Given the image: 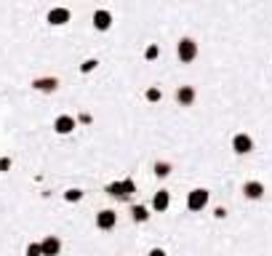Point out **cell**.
<instances>
[{"mask_svg": "<svg viewBox=\"0 0 272 256\" xmlns=\"http://www.w3.org/2000/svg\"><path fill=\"white\" fill-rule=\"evenodd\" d=\"M104 192H107L110 197H115V200H128V197L136 192V184H134V179H123V182L107 184Z\"/></svg>", "mask_w": 272, "mask_h": 256, "instance_id": "1", "label": "cell"}, {"mask_svg": "<svg viewBox=\"0 0 272 256\" xmlns=\"http://www.w3.org/2000/svg\"><path fill=\"white\" fill-rule=\"evenodd\" d=\"M208 200H211V192L205 187H195L190 195H187V208H190L192 214H198V211H203L205 206H208Z\"/></svg>", "mask_w": 272, "mask_h": 256, "instance_id": "2", "label": "cell"}, {"mask_svg": "<svg viewBox=\"0 0 272 256\" xmlns=\"http://www.w3.org/2000/svg\"><path fill=\"white\" fill-rule=\"evenodd\" d=\"M176 56L182 59V64H190L198 59V43L192 40V37H182L179 45H176Z\"/></svg>", "mask_w": 272, "mask_h": 256, "instance_id": "3", "label": "cell"}, {"mask_svg": "<svg viewBox=\"0 0 272 256\" xmlns=\"http://www.w3.org/2000/svg\"><path fill=\"white\" fill-rule=\"evenodd\" d=\"M75 128H78V120H75L72 115H59L53 120V131H56V134H62V136L72 134Z\"/></svg>", "mask_w": 272, "mask_h": 256, "instance_id": "4", "label": "cell"}, {"mask_svg": "<svg viewBox=\"0 0 272 256\" xmlns=\"http://www.w3.org/2000/svg\"><path fill=\"white\" fill-rule=\"evenodd\" d=\"M232 149H235V155H248L254 149V139L248 134H235L232 136Z\"/></svg>", "mask_w": 272, "mask_h": 256, "instance_id": "5", "label": "cell"}, {"mask_svg": "<svg viewBox=\"0 0 272 256\" xmlns=\"http://www.w3.org/2000/svg\"><path fill=\"white\" fill-rule=\"evenodd\" d=\"M118 224V214L115 211H112V208H101V211L96 214V227H99V230H112V227H115Z\"/></svg>", "mask_w": 272, "mask_h": 256, "instance_id": "6", "label": "cell"}, {"mask_svg": "<svg viewBox=\"0 0 272 256\" xmlns=\"http://www.w3.org/2000/svg\"><path fill=\"white\" fill-rule=\"evenodd\" d=\"M195 99H198V91H195L192 85H179V88H176V101H179L182 107H192Z\"/></svg>", "mask_w": 272, "mask_h": 256, "instance_id": "7", "label": "cell"}, {"mask_svg": "<svg viewBox=\"0 0 272 256\" xmlns=\"http://www.w3.org/2000/svg\"><path fill=\"white\" fill-rule=\"evenodd\" d=\"M264 184L261 182H256V179H251V182H246L243 184V195L248 197V200H261V197H264Z\"/></svg>", "mask_w": 272, "mask_h": 256, "instance_id": "8", "label": "cell"}, {"mask_svg": "<svg viewBox=\"0 0 272 256\" xmlns=\"http://www.w3.org/2000/svg\"><path fill=\"white\" fill-rule=\"evenodd\" d=\"M40 245H43V256H59V251H62V240L56 235H45Z\"/></svg>", "mask_w": 272, "mask_h": 256, "instance_id": "9", "label": "cell"}, {"mask_svg": "<svg viewBox=\"0 0 272 256\" xmlns=\"http://www.w3.org/2000/svg\"><path fill=\"white\" fill-rule=\"evenodd\" d=\"M168 206H171V192L168 189H157L152 195V208L157 214H163V211H168Z\"/></svg>", "mask_w": 272, "mask_h": 256, "instance_id": "10", "label": "cell"}, {"mask_svg": "<svg viewBox=\"0 0 272 256\" xmlns=\"http://www.w3.org/2000/svg\"><path fill=\"white\" fill-rule=\"evenodd\" d=\"M32 88L40 91V93H53L56 88H59V78H35Z\"/></svg>", "mask_w": 272, "mask_h": 256, "instance_id": "11", "label": "cell"}, {"mask_svg": "<svg viewBox=\"0 0 272 256\" xmlns=\"http://www.w3.org/2000/svg\"><path fill=\"white\" fill-rule=\"evenodd\" d=\"M70 16H72V14H70V8H51L45 19H48V24L62 27V24H67V22H70Z\"/></svg>", "mask_w": 272, "mask_h": 256, "instance_id": "12", "label": "cell"}, {"mask_svg": "<svg viewBox=\"0 0 272 256\" xmlns=\"http://www.w3.org/2000/svg\"><path fill=\"white\" fill-rule=\"evenodd\" d=\"M93 27H96L99 32H107L112 27V14L104 11V8H99V11H93Z\"/></svg>", "mask_w": 272, "mask_h": 256, "instance_id": "13", "label": "cell"}, {"mask_svg": "<svg viewBox=\"0 0 272 256\" xmlns=\"http://www.w3.org/2000/svg\"><path fill=\"white\" fill-rule=\"evenodd\" d=\"M131 219L136 224H144L149 219V208L147 206H131Z\"/></svg>", "mask_w": 272, "mask_h": 256, "instance_id": "14", "label": "cell"}, {"mask_svg": "<svg viewBox=\"0 0 272 256\" xmlns=\"http://www.w3.org/2000/svg\"><path fill=\"white\" fill-rule=\"evenodd\" d=\"M152 171H155L157 179H166V176H171V163H166V160H157V163L152 166Z\"/></svg>", "mask_w": 272, "mask_h": 256, "instance_id": "15", "label": "cell"}, {"mask_svg": "<svg viewBox=\"0 0 272 256\" xmlns=\"http://www.w3.org/2000/svg\"><path fill=\"white\" fill-rule=\"evenodd\" d=\"M144 99L155 104V101H160V99H163V91L157 88V85H149V88H147V93H144Z\"/></svg>", "mask_w": 272, "mask_h": 256, "instance_id": "16", "label": "cell"}, {"mask_svg": "<svg viewBox=\"0 0 272 256\" xmlns=\"http://www.w3.org/2000/svg\"><path fill=\"white\" fill-rule=\"evenodd\" d=\"M64 200L67 203H78V200H83V189H67V192H64Z\"/></svg>", "mask_w": 272, "mask_h": 256, "instance_id": "17", "label": "cell"}, {"mask_svg": "<svg viewBox=\"0 0 272 256\" xmlns=\"http://www.w3.org/2000/svg\"><path fill=\"white\" fill-rule=\"evenodd\" d=\"M157 56H160V48H157L155 43H149L147 48H144V59H147V62H155Z\"/></svg>", "mask_w": 272, "mask_h": 256, "instance_id": "18", "label": "cell"}, {"mask_svg": "<svg viewBox=\"0 0 272 256\" xmlns=\"http://www.w3.org/2000/svg\"><path fill=\"white\" fill-rule=\"evenodd\" d=\"M24 256H43V245L40 243H30V245H27V251H24Z\"/></svg>", "mask_w": 272, "mask_h": 256, "instance_id": "19", "label": "cell"}, {"mask_svg": "<svg viewBox=\"0 0 272 256\" xmlns=\"http://www.w3.org/2000/svg\"><path fill=\"white\" fill-rule=\"evenodd\" d=\"M96 64H99L96 59H86V62L80 64V72H83V75H88V72H93V70H96Z\"/></svg>", "mask_w": 272, "mask_h": 256, "instance_id": "20", "label": "cell"}, {"mask_svg": "<svg viewBox=\"0 0 272 256\" xmlns=\"http://www.w3.org/2000/svg\"><path fill=\"white\" fill-rule=\"evenodd\" d=\"M213 216H216V219H224V216H227V208H224V206H216V208H213Z\"/></svg>", "mask_w": 272, "mask_h": 256, "instance_id": "21", "label": "cell"}, {"mask_svg": "<svg viewBox=\"0 0 272 256\" xmlns=\"http://www.w3.org/2000/svg\"><path fill=\"white\" fill-rule=\"evenodd\" d=\"M11 168V158H0V171H8Z\"/></svg>", "mask_w": 272, "mask_h": 256, "instance_id": "22", "label": "cell"}, {"mask_svg": "<svg viewBox=\"0 0 272 256\" xmlns=\"http://www.w3.org/2000/svg\"><path fill=\"white\" fill-rule=\"evenodd\" d=\"M149 256H168L163 248H152V251H149Z\"/></svg>", "mask_w": 272, "mask_h": 256, "instance_id": "23", "label": "cell"}]
</instances>
